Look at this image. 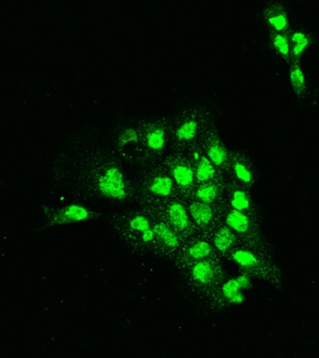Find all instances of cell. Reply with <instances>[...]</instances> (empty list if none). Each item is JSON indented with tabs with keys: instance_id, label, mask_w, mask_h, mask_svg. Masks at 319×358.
Here are the masks:
<instances>
[{
	"instance_id": "11",
	"label": "cell",
	"mask_w": 319,
	"mask_h": 358,
	"mask_svg": "<svg viewBox=\"0 0 319 358\" xmlns=\"http://www.w3.org/2000/svg\"><path fill=\"white\" fill-rule=\"evenodd\" d=\"M173 176L176 184L181 188H188L194 181L193 171L186 165H176L173 169Z\"/></svg>"
},
{
	"instance_id": "16",
	"label": "cell",
	"mask_w": 319,
	"mask_h": 358,
	"mask_svg": "<svg viewBox=\"0 0 319 358\" xmlns=\"http://www.w3.org/2000/svg\"><path fill=\"white\" fill-rule=\"evenodd\" d=\"M147 145L152 151H160L165 147V132L162 129L156 128L150 131L147 134Z\"/></svg>"
},
{
	"instance_id": "8",
	"label": "cell",
	"mask_w": 319,
	"mask_h": 358,
	"mask_svg": "<svg viewBox=\"0 0 319 358\" xmlns=\"http://www.w3.org/2000/svg\"><path fill=\"white\" fill-rule=\"evenodd\" d=\"M173 179L168 176H157L151 181L149 188L155 195L166 197L173 190Z\"/></svg>"
},
{
	"instance_id": "4",
	"label": "cell",
	"mask_w": 319,
	"mask_h": 358,
	"mask_svg": "<svg viewBox=\"0 0 319 358\" xmlns=\"http://www.w3.org/2000/svg\"><path fill=\"white\" fill-rule=\"evenodd\" d=\"M192 278L202 284H208L215 278L214 266L209 261H199L191 269Z\"/></svg>"
},
{
	"instance_id": "24",
	"label": "cell",
	"mask_w": 319,
	"mask_h": 358,
	"mask_svg": "<svg viewBox=\"0 0 319 358\" xmlns=\"http://www.w3.org/2000/svg\"><path fill=\"white\" fill-rule=\"evenodd\" d=\"M290 78H291V82H292L293 87L295 88L296 90H300L301 88L303 87V85H304V76H303L302 71L299 67H295L294 69H292Z\"/></svg>"
},
{
	"instance_id": "21",
	"label": "cell",
	"mask_w": 319,
	"mask_h": 358,
	"mask_svg": "<svg viewBox=\"0 0 319 358\" xmlns=\"http://www.w3.org/2000/svg\"><path fill=\"white\" fill-rule=\"evenodd\" d=\"M130 228L133 230L140 231L142 233L144 231L150 229V224L147 217L144 216H136L130 221Z\"/></svg>"
},
{
	"instance_id": "14",
	"label": "cell",
	"mask_w": 319,
	"mask_h": 358,
	"mask_svg": "<svg viewBox=\"0 0 319 358\" xmlns=\"http://www.w3.org/2000/svg\"><path fill=\"white\" fill-rule=\"evenodd\" d=\"M232 260L244 268H253L258 265V259L253 253L247 250H236L232 255Z\"/></svg>"
},
{
	"instance_id": "28",
	"label": "cell",
	"mask_w": 319,
	"mask_h": 358,
	"mask_svg": "<svg viewBox=\"0 0 319 358\" xmlns=\"http://www.w3.org/2000/svg\"><path fill=\"white\" fill-rule=\"evenodd\" d=\"M237 279H238L239 283H241L243 290L247 289L250 286V279L246 275H240V276L237 277Z\"/></svg>"
},
{
	"instance_id": "25",
	"label": "cell",
	"mask_w": 319,
	"mask_h": 358,
	"mask_svg": "<svg viewBox=\"0 0 319 358\" xmlns=\"http://www.w3.org/2000/svg\"><path fill=\"white\" fill-rule=\"evenodd\" d=\"M274 45L278 50V52L282 55H288L289 53V45L287 39L282 35H276L274 38Z\"/></svg>"
},
{
	"instance_id": "18",
	"label": "cell",
	"mask_w": 319,
	"mask_h": 358,
	"mask_svg": "<svg viewBox=\"0 0 319 358\" xmlns=\"http://www.w3.org/2000/svg\"><path fill=\"white\" fill-rule=\"evenodd\" d=\"M198 124L195 120H187L176 131V137L179 140H191L195 137Z\"/></svg>"
},
{
	"instance_id": "23",
	"label": "cell",
	"mask_w": 319,
	"mask_h": 358,
	"mask_svg": "<svg viewBox=\"0 0 319 358\" xmlns=\"http://www.w3.org/2000/svg\"><path fill=\"white\" fill-rule=\"evenodd\" d=\"M234 171H235L236 176L240 180H242L243 182L248 183V182L251 181V179H252L251 173L242 163H236L235 166H234Z\"/></svg>"
},
{
	"instance_id": "26",
	"label": "cell",
	"mask_w": 319,
	"mask_h": 358,
	"mask_svg": "<svg viewBox=\"0 0 319 358\" xmlns=\"http://www.w3.org/2000/svg\"><path fill=\"white\" fill-rule=\"evenodd\" d=\"M269 23L275 28L276 31H282L286 28L287 25V20L285 15L279 14V15L271 17L269 19Z\"/></svg>"
},
{
	"instance_id": "15",
	"label": "cell",
	"mask_w": 319,
	"mask_h": 358,
	"mask_svg": "<svg viewBox=\"0 0 319 358\" xmlns=\"http://www.w3.org/2000/svg\"><path fill=\"white\" fill-rule=\"evenodd\" d=\"M207 156L210 162L216 166H221L227 161V152L219 143L211 144L207 151Z\"/></svg>"
},
{
	"instance_id": "1",
	"label": "cell",
	"mask_w": 319,
	"mask_h": 358,
	"mask_svg": "<svg viewBox=\"0 0 319 358\" xmlns=\"http://www.w3.org/2000/svg\"><path fill=\"white\" fill-rule=\"evenodd\" d=\"M98 188L103 195L111 199L122 201L127 196L123 176L116 167H110L100 176Z\"/></svg>"
},
{
	"instance_id": "17",
	"label": "cell",
	"mask_w": 319,
	"mask_h": 358,
	"mask_svg": "<svg viewBox=\"0 0 319 358\" xmlns=\"http://www.w3.org/2000/svg\"><path fill=\"white\" fill-rule=\"evenodd\" d=\"M218 195V188L213 183H206L199 188L196 191V197L200 202L211 204Z\"/></svg>"
},
{
	"instance_id": "22",
	"label": "cell",
	"mask_w": 319,
	"mask_h": 358,
	"mask_svg": "<svg viewBox=\"0 0 319 358\" xmlns=\"http://www.w3.org/2000/svg\"><path fill=\"white\" fill-rule=\"evenodd\" d=\"M138 139L137 137V132L135 130H133L132 128L126 129V130L122 131L119 136V144L121 147L125 146L126 144L130 143V142H136Z\"/></svg>"
},
{
	"instance_id": "6",
	"label": "cell",
	"mask_w": 319,
	"mask_h": 358,
	"mask_svg": "<svg viewBox=\"0 0 319 358\" xmlns=\"http://www.w3.org/2000/svg\"><path fill=\"white\" fill-rule=\"evenodd\" d=\"M226 224L231 229L239 233H244L249 228V219L243 211L233 209L226 217Z\"/></svg>"
},
{
	"instance_id": "5",
	"label": "cell",
	"mask_w": 319,
	"mask_h": 358,
	"mask_svg": "<svg viewBox=\"0 0 319 358\" xmlns=\"http://www.w3.org/2000/svg\"><path fill=\"white\" fill-rule=\"evenodd\" d=\"M241 283L237 277L230 279L222 286V293L224 298L231 303L241 304L244 301V295L243 294Z\"/></svg>"
},
{
	"instance_id": "3",
	"label": "cell",
	"mask_w": 319,
	"mask_h": 358,
	"mask_svg": "<svg viewBox=\"0 0 319 358\" xmlns=\"http://www.w3.org/2000/svg\"><path fill=\"white\" fill-rule=\"evenodd\" d=\"M169 219L175 229L184 231L188 226L187 209L179 203H173L168 210Z\"/></svg>"
},
{
	"instance_id": "10",
	"label": "cell",
	"mask_w": 319,
	"mask_h": 358,
	"mask_svg": "<svg viewBox=\"0 0 319 358\" xmlns=\"http://www.w3.org/2000/svg\"><path fill=\"white\" fill-rule=\"evenodd\" d=\"M234 243V235L227 227L219 228L214 237V245L221 252H226Z\"/></svg>"
},
{
	"instance_id": "20",
	"label": "cell",
	"mask_w": 319,
	"mask_h": 358,
	"mask_svg": "<svg viewBox=\"0 0 319 358\" xmlns=\"http://www.w3.org/2000/svg\"><path fill=\"white\" fill-rule=\"evenodd\" d=\"M292 40L294 42L292 52L296 56L301 55L308 46V38L302 33H295L292 37Z\"/></svg>"
},
{
	"instance_id": "2",
	"label": "cell",
	"mask_w": 319,
	"mask_h": 358,
	"mask_svg": "<svg viewBox=\"0 0 319 358\" xmlns=\"http://www.w3.org/2000/svg\"><path fill=\"white\" fill-rule=\"evenodd\" d=\"M188 210L194 221L201 226H206L213 220L214 211L212 207H210L209 204H206L203 202H194L189 206Z\"/></svg>"
},
{
	"instance_id": "9",
	"label": "cell",
	"mask_w": 319,
	"mask_h": 358,
	"mask_svg": "<svg viewBox=\"0 0 319 358\" xmlns=\"http://www.w3.org/2000/svg\"><path fill=\"white\" fill-rule=\"evenodd\" d=\"M61 217L62 220L65 222H78L88 219L90 217V212L85 207L77 205H71L65 208Z\"/></svg>"
},
{
	"instance_id": "12",
	"label": "cell",
	"mask_w": 319,
	"mask_h": 358,
	"mask_svg": "<svg viewBox=\"0 0 319 358\" xmlns=\"http://www.w3.org/2000/svg\"><path fill=\"white\" fill-rule=\"evenodd\" d=\"M211 252L212 248L209 244L205 241H200L188 248L187 256L192 261H202L209 257Z\"/></svg>"
},
{
	"instance_id": "7",
	"label": "cell",
	"mask_w": 319,
	"mask_h": 358,
	"mask_svg": "<svg viewBox=\"0 0 319 358\" xmlns=\"http://www.w3.org/2000/svg\"><path fill=\"white\" fill-rule=\"evenodd\" d=\"M155 235L161 242H163L166 246L170 248H175L177 246L178 240L175 231L165 223H158L155 225Z\"/></svg>"
},
{
	"instance_id": "27",
	"label": "cell",
	"mask_w": 319,
	"mask_h": 358,
	"mask_svg": "<svg viewBox=\"0 0 319 358\" xmlns=\"http://www.w3.org/2000/svg\"><path fill=\"white\" fill-rule=\"evenodd\" d=\"M155 237H156V235H155L154 230L151 229V228L149 229V230H147V231L142 232V240H143V242H145V243L151 242Z\"/></svg>"
},
{
	"instance_id": "19",
	"label": "cell",
	"mask_w": 319,
	"mask_h": 358,
	"mask_svg": "<svg viewBox=\"0 0 319 358\" xmlns=\"http://www.w3.org/2000/svg\"><path fill=\"white\" fill-rule=\"evenodd\" d=\"M231 207L235 210L244 211L250 206L249 198L243 190H236L233 192L231 200Z\"/></svg>"
},
{
	"instance_id": "13",
	"label": "cell",
	"mask_w": 319,
	"mask_h": 358,
	"mask_svg": "<svg viewBox=\"0 0 319 358\" xmlns=\"http://www.w3.org/2000/svg\"><path fill=\"white\" fill-rule=\"evenodd\" d=\"M195 175L201 182H206L214 177L215 168L213 163L210 162L209 159L206 157L201 158L196 167Z\"/></svg>"
}]
</instances>
